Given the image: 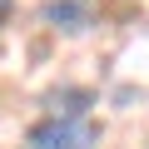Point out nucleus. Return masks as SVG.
<instances>
[{"mask_svg":"<svg viewBox=\"0 0 149 149\" xmlns=\"http://www.w3.org/2000/svg\"><path fill=\"white\" fill-rule=\"evenodd\" d=\"M25 144L30 149H95L100 144V124L85 114V119H70V114H45L25 129Z\"/></svg>","mask_w":149,"mask_h":149,"instance_id":"f257e3e1","label":"nucleus"},{"mask_svg":"<svg viewBox=\"0 0 149 149\" xmlns=\"http://www.w3.org/2000/svg\"><path fill=\"white\" fill-rule=\"evenodd\" d=\"M40 20L55 25V30H65V35H80V30L95 25L90 0H45V5H40Z\"/></svg>","mask_w":149,"mask_h":149,"instance_id":"f03ea898","label":"nucleus"},{"mask_svg":"<svg viewBox=\"0 0 149 149\" xmlns=\"http://www.w3.org/2000/svg\"><path fill=\"white\" fill-rule=\"evenodd\" d=\"M95 104V90H80V85H65V90H50L45 95V114H70V119H85Z\"/></svg>","mask_w":149,"mask_h":149,"instance_id":"7ed1b4c3","label":"nucleus"},{"mask_svg":"<svg viewBox=\"0 0 149 149\" xmlns=\"http://www.w3.org/2000/svg\"><path fill=\"white\" fill-rule=\"evenodd\" d=\"M10 10H15V0H0V25L10 20Z\"/></svg>","mask_w":149,"mask_h":149,"instance_id":"20e7f679","label":"nucleus"}]
</instances>
